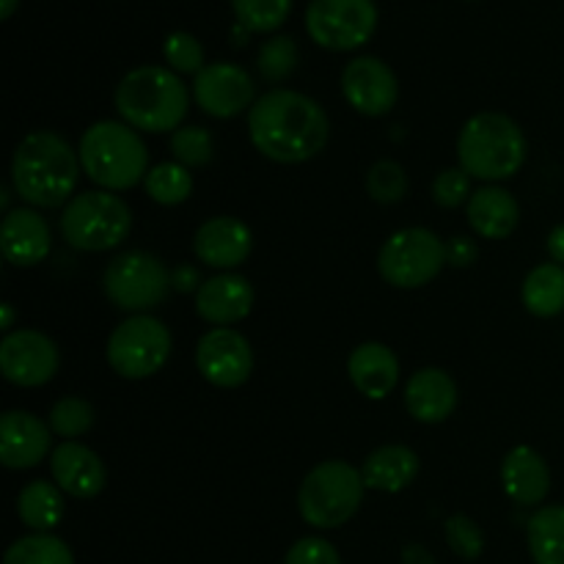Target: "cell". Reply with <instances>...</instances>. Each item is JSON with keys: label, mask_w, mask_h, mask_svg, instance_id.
Here are the masks:
<instances>
[{"label": "cell", "mask_w": 564, "mask_h": 564, "mask_svg": "<svg viewBox=\"0 0 564 564\" xmlns=\"http://www.w3.org/2000/svg\"><path fill=\"white\" fill-rule=\"evenodd\" d=\"M253 235L235 215L207 218L193 235V253L202 264L215 270H235L251 257Z\"/></svg>", "instance_id": "16"}, {"label": "cell", "mask_w": 564, "mask_h": 564, "mask_svg": "<svg viewBox=\"0 0 564 564\" xmlns=\"http://www.w3.org/2000/svg\"><path fill=\"white\" fill-rule=\"evenodd\" d=\"M446 268V242L424 226L394 231L378 253V273L397 290L427 286Z\"/></svg>", "instance_id": "10"}, {"label": "cell", "mask_w": 564, "mask_h": 564, "mask_svg": "<svg viewBox=\"0 0 564 564\" xmlns=\"http://www.w3.org/2000/svg\"><path fill=\"white\" fill-rule=\"evenodd\" d=\"M347 375L358 394L367 400H386L400 383V358L383 341H364L347 358Z\"/></svg>", "instance_id": "23"}, {"label": "cell", "mask_w": 564, "mask_h": 564, "mask_svg": "<svg viewBox=\"0 0 564 564\" xmlns=\"http://www.w3.org/2000/svg\"><path fill=\"white\" fill-rule=\"evenodd\" d=\"M284 564H341V556L325 538H301L286 551Z\"/></svg>", "instance_id": "39"}, {"label": "cell", "mask_w": 564, "mask_h": 564, "mask_svg": "<svg viewBox=\"0 0 564 564\" xmlns=\"http://www.w3.org/2000/svg\"><path fill=\"white\" fill-rule=\"evenodd\" d=\"M61 369V350L36 328L11 330L0 341V372L17 389H39Z\"/></svg>", "instance_id": "12"}, {"label": "cell", "mask_w": 564, "mask_h": 564, "mask_svg": "<svg viewBox=\"0 0 564 564\" xmlns=\"http://www.w3.org/2000/svg\"><path fill=\"white\" fill-rule=\"evenodd\" d=\"M171 154L185 169H204L215 154V138L207 127H180L171 132Z\"/></svg>", "instance_id": "34"}, {"label": "cell", "mask_w": 564, "mask_h": 564, "mask_svg": "<svg viewBox=\"0 0 564 564\" xmlns=\"http://www.w3.org/2000/svg\"><path fill=\"white\" fill-rule=\"evenodd\" d=\"M77 154H80L83 174L99 185V191H132L149 174L147 143L124 121H94L80 135Z\"/></svg>", "instance_id": "5"}, {"label": "cell", "mask_w": 564, "mask_h": 564, "mask_svg": "<svg viewBox=\"0 0 564 564\" xmlns=\"http://www.w3.org/2000/svg\"><path fill=\"white\" fill-rule=\"evenodd\" d=\"M50 248H53V235L39 209H6L3 226H0V251L6 262L14 268H36L47 259Z\"/></svg>", "instance_id": "20"}, {"label": "cell", "mask_w": 564, "mask_h": 564, "mask_svg": "<svg viewBox=\"0 0 564 564\" xmlns=\"http://www.w3.org/2000/svg\"><path fill=\"white\" fill-rule=\"evenodd\" d=\"M257 292L240 273H218L196 292V314L215 328H231L251 314Z\"/></svg>", "instance_id": "19"}, {"label": "cell", "mask_w": 564, "mask_h": 564, "mask_svg": "<svg viewBox=\"0 0 564 564\" xmlns=\"http://www.w3.org/2000/svg\"><path fill=\"white\" fill-rule=\"evenodd\" d=\"M80 154L64 135L33 130L11 154V187L33 209H58L75 198Z\"/></svg>", "instance_id": "2"}, {"label": "cell", "mask_w": 564, "mask_h": 564, "mask_svg": "<svg viewBox=\"0 0 564 564\" xmlns=\"http://www.w3.org/2000/svg\"><path fill=\"white\" fill-rule=\"evenodd\" d=\"M361 468L347 460H323L303 477L297 488V512L308 527L328 532L352 521L364 505Z\"/></svg>", "instance_id": "6"}, {"label": "cell", "mask_w": 564, "mask_h": 564, "mask_svg": "<svg viewBox=\"0 0 564 564\" xmlns=\"http://www.w3.org/2000/svg\"><path fill=\"white\" fill-rule=\"evenodd\" d=\"M53 430L31 411H6L0 416V463L9 471L36 468L47 455H53Z\"/></svg>", "instance_id": "17"}, {"label": "cell", "mask_w": 564, "mask_h": 564, "mask_svg": "<svg viewBox=\"0 0 564 564\" xmlns=\"http://www.w3.org/2000/svg\"><path fill=\"white\" fill-rule=\"evenodd\" d=\"M171 347L174 339L163 319L152 314H130L108 336L105 358L119 378L147 380L169 364Z\"/></svg>", "instance_id": "9"}, {"label": "cell", "mask_w": 564, "mask_h": 564, "mask_svg": "<svg viewBox=\"0 0 564 564\" xmlns=\"http://www.w3.org/2000/svg\"><path fill=\"white\" fill-rule=\"evenodd\" d=\"M419 460L416 452L405 444H386L369 452L367 460L361 466V477L367 490H378V494H402L411 488L419 477Z\"/></svg>", "instance_id": "25"}, {"label": "cell", "mask_w": 564, "mask_h": 564, "mask_svg": "<svg viewBox=\"0 0 564 564\" xmlns=\"http://www.w3.org/2000/svg\"><path fill=\"white\" fill-rule=\"evenodd\" d=\"M501 488L518 507H540L551 494V468L532 446L521 444L501 460Z\"/></svg>", "instance_id": "22"}, {"label": "cell", "mask_w": 564, "mask_h": 564, "mask_svg": "<svg viewBox=\"0 0 564 564\" xmlns=\"http://www.w3.org/2000/svg\"><path fill=\"white\" fill-rule=\"evenodd\" d=\"M64 490L55 482L33 479L17 496V518L25 523L31 532H53L64 521Z\"/></svg>", "instance_id": "26"}, {"label": "cell", "mask_w": 564, "mask_h": 564, "mask_svg": "<svg viewBox=\"0 0 564 564\" xmlns=\"http://www.w3.org/2000/svg\"><path fill=\"white\" fill-rule=\"evenodd\" d=\"M174 281L160 257L149 251H124L105 268L102 292L116 308L147 314L169 301Z\"/></svg>", "instance_id": "8"}, {"label": "cell", "mask_w": 564, "mask_h": 564, "mask_svg": "<svg viewBox=\"0 0 564 564\" xmlns=\"http://www.w3.org/2000/svg\"><path fill=\"white\" fill-rule=\"evenodd\" d=\"M193 91L169 66H138L119 80L113 105L138 132H176L191 110Z\"/></svg>", "instance_id": "3"}, {"label": "cell", "mask_w": 564, "mask_h": 564, "mask_svg": "<svg viewBox=\"0 0 564 564\" xmlns=\"http://www.w3.org/2000/svg\"><path fill=\"white\" fill-rule=\"evenodd\" d=\"M196 367L215 389H240L253 372L251 341L235 328H209L196 345Z\"/></svg>", "instance_id": "14"}, {"label": "cell", "mask_w": 564, "mask_h": 564, "mask_svg": "<svg viewBox=\"0 0 564 564\" xmlns=\"http://www.w3.org/2000/svg\"><path fill=\"white\" fill-rule=\"evenodd\" d=\"M529 158V141L516 119L496 110L471 116L457 135V165L471 180H512Z\"/></svg>", "instance_id": "4"}, {"label": "cell", "mask_w": 564, "mask_h": 564, "mask_svg": "<svg viewBox=\"0 0 564 564\" xmlns=\"http://www.w3.org/2000/svg\"><path fill=\"white\" fill-rule=\"evenodd\" d=\"M471 198V176L455 165V169H444L435 174L433 180V202L444 209H457L468 204Z\"/></svg>", "instance_id": "38"}, {"label": "cell", "mask_w": 564, "mask_h": 564, "mask_svg": "<svg viewBox=\"0 0 564 564\" xmlns=\"http://www.w3.org/2000/svg\"><path fill=\"white\" fill-rule=\"evenodd\" d=\"M17 9H20V0H0V20H11Z\"/></svg>", "instance_id": "45"}, {"label": "cell", "mask_w": 564, "mask_h": 564, "mask_svg": "<svg viewBox=\"0 0 564 564\" xmlns=\"http://www.w3.org/2000/svg\"><path fill=\"white\" fill-rule=\"evenodd\" d=\"M405 411L422 424H441L455 413L457 383L446 369L422 367L405 383Z\"/></svg>", "instance_id": "21"}, {"label": "cell", "mask_w": 564, "mask_h": 564, "mask_svg": "<svg viewBox=\"0 0 564 564\" xmlns=\"http://www.w3.org/2000/svg\"><path fill=\"white\" fill-rule=\"evenodd\" d=\"M66 246L83 253L119 248L132 231V209L110 191H83L64 207L58 220Z\"/></svg>", "instance_id": "7"}, {"label": "cell", "mask_w": 564, "mask_h": 564, "mask_svg": "<svg viewBox=\"0 0 564 564\" xmlns=\"http://www.w3.org/2000/svg\"><path fill=\"white\" fill-rule=\"evenodd\" d=\"M479 259V246L474 237L455 235L446 240V264L449 268H471Z\"/></svg>", "instance_id": "40"}, {"label": "cell", "mask_w": 564, "mask_h": 564, "mask_svg": "<svg viewBox=\"0 0 564 564\" xmlns=\"http://www.w3.org/2000/svg\"><path fill=\"white\" fill-rule=\"evenodd\" d=\"M248 138L262 158L301 165L328 147L330 119L317 99L292 88H273L248 110Z\"/></svg>", "instance_id": "1"}, {"label": "cell", "mask_w": 564, "mask_h": 564, "mask_svg": "<svg viewBox=\"0 0 564 564\" xmlns=\"http://www.w3.org/2000/svg\"><path fill=\"white\" fill-rule=\"evenodd\" d=\"M297 64H301V50H297L295 39L284 36V33H273L270 39H264L257 53L259 75H262V80L273 83V86L290 80L295 75Z\"/></svg>", "instance_id": "31"}, {"label": "cell", "mask_w": 564, "mask_h": 564, "mask_svg": "<svg viewBox=\"0 0 564 564\" xmlns=\"http://www.w3.org/2000/svg\"><path fill=\"white\" fill-rule=\"evenodd\" d=\"M521 301L529 314L540 319H551L564 312V268L556 262L538 264L529 270L521 286Z\"/></svg>", "instance_id": "27"}, {"label": "cell", "mask_w": 564, "mask_h": 564, "mask_svg": "<svg viewBox=\"0 0 564 564\" xmlns=\"http://www.w3.org/2000/svg\"><path fill=\"white\" fill-rule=\"evenodd\" d=\"M3 564H75V554L58 534L31 532L6 549Z\"/></svg>", "instance_id": "30"}, {"label": "cell", "mask_w": 564, "mask_h": 564, "mask_svg": "<svg viewBox=\"0 0 564 564\" xmlns=\"http://www.w3.org/2000/svg\"><path fill=\"white\" fill-rule=\"evenodd\" d=\"M402 564H438V560L422 543H408L402 549Z\"/></svg>", "instance_id": "42"}, {"label": "cell", "mask_w": 564, "mask_h": 564, "mask_svg": "<svg viewBox=\"0 0 564 564\" xmlns=\"http://www.w3.org/2000/svg\"><path fill=\"white\" fill-rule=\"evenodd\" d=\"M444 538H446V545H449V549H452V554L460 556V560L474 562V560H479V556L485 554V532H482V527H479V523L474 521V518L463 516V512H457V516L446 518Z\"/></svg>", "instance_id": "37"}, {"label": "cell", "mask_w": 564, "mask_h": 564, "mask_svg": "<svg viewBox=\"0 0 564 564\" xmlns=\"http://www.w3.org/2000/svg\"><path fill=\"white\" fill-rule=\"evenodd\" d=\"M408 174L397 160H378L367 171V193L378 204H400L408 196Z\"/></svg>", "instance_id": "35"}, {"label": "cell", "mask_w": 564, "mask_h": 564, "mask_svg": "<svg viewBox=\"0 0 564 564\" xmlns=\"http://www.w3.org/2000/svg\"><path fill=\"white\" fill-rule=\"evenodd\" d=\"M231 9L248 33H275L292 14V0H231Z\"/></svg>", "instance_id": "32"}, {"label": "cell", "mask_w": 564, "mask_h": 564, "mask_svg": "<svg viewBox=\"0 0 564 564\" xmlns=\"http://www.w3.org/2000/svg\"><path fill=\"white\" fill-rule=\"evenodd\" d=\"M545 246H549L551 259H554L556 264H562V268H564V224L554 226V229H551L549 242H545Z\"/></svg>", "instance_id": "43"}, {"label": "cell", "mask_w": 564, "mask_h": 564, "mask_svg": "<svg viewBox=\"0 0 564 564\" xmlns=\"http://www.w3.org/2000/svg\"><path fill=\"white\" fill-rule=\"evenodd\" d=\"M466 218L474 235L482 237V240H507L518 229L521 207L507 187L485 185L468 198Z\"/></svg>", "instance_id": "24"}, {"label": "cell", "mask_w": 564, "mask_h": 564, "mask_svg": "<svg viewBox=\"0 0 564 564\" xmlns=\"http://www.w3.org/2000/svg\"><path fill=\"white\" fill-rule=\"evenodd\" d=\"M163 58L169 64V69H174L176 75H193L204 69V47L193 33L187 31H174L165 36L163 42Z\"/></svg>", "instance_id": "36"}, {"label": "cell", "mask_w": 564, "mask_h": 564, "mask_svg": "<svg viewBox=\"0 0 564 564\" xmlns=\"http://www.w3.org/2000/svg\"><path fill=\"white\" fill-rule=\"evenodd\" d=\"M143 187H147V196L154 204H160V207H176V204H185L193 196L196 182H193L191 169L180 165L176 160H169V163H158L149 169Z\"/></svg>", "instance_id": "29"}, {"label": "cell", "mask_w": 564, "mask_h": 564, "mask_svg": "<svg viewBox=\"0 0 564 564\" xmlns=\"http://www.w3.org/2000/svg\"><path fill=\"white\" fill-rule=\"evenodd\" d=\"M341 94L356 113L380 119L394 110L400 99V80L386 61L358 55L341 69Z\"/></svg>", "instance_id": "15"}, {"label": "cell", "mask_w": 564, "mask_h": 564, "mask_svg": "<svg viewBox=\"0 0 564 564\" xmlns=\"http://www.w3.org/2000/svg\"><path fill=\"white\" fill-rule=\"evenodd\" d=\"M3 325H0V328L6 330V334H11V330H14V306H11V303H3Z\"/></svg>", "instance_id": "44"}, {"label": "cell", "mask_w": 564, "mask_h": 564, "mask_svg": "<svg viewBox=\"0 0 564 564\" xmlns=\"http://www.w3.org/2000/svg\"><path fill=\"white\" fill-rule=\"evenodd\" d=\"M193 99L213 119H235L257 102V83L231 61L207 64L193 77Z\"/></svg>", "instance_id": "13"}, {"label": "cell", "mask_w": 564, "mask_h": 564, "mask_svg": "<svg viewBox=\"0 0 564 564\" xmlns=\"http://www.w3.org/2000/svg\"><path fill=\"white\" fill-rule=\"evenodd\" d=\"M53 435L64 441H75L94 427V405L83 397H61L47 416Z\"/></svg>", "instance_id": "33"}, {"label": "cell", "mask_w": 564, "mask_h": 564, "mask_svg": "<svg viewBox=\"0 0 564 564\" xmlns=\"http://www.w3.org/2000/svg\"><path fill=\"white\" fill-rule=\"evenodd\" d=\"M53 482L72 499H97L108 485V468L102 457L80 441H61L50 455Z\"/></svg>", "instance_id": "18"}, {"label": "cell", "mask_w": 564, "mask_h": 564, "mask_svg": "<svg viewBox=\"0 0 564 564\" xmlns=\"http://www.w3.org/2000/svg\"><path fill=\"white\" fill-rule=\"evenodd\" d=\"M306 31L317 47L352 53L378 31V6L375 0H312L306 9Z\"/></svg>", "instance_id": "11"}, {"label": "cell", "mask_w": 564, "mask_h": 564, "mask_svg": "<svg viewBox=\"0 0 564 564\" xmlns=\"http://www.w3.org/2000/svg\"><path fill=\"white\" fill-rule=\"evenodd\" d=\"M171 281H174V290L176 292H198L202 290L204 279L202 273H198L196 264H176L174 270H171Z\"/></svg>", "instance_id": "41"}, {"label": "cell", "mask_w": 564, "mask_h": 564, "mask_svg": "<svg viewBox=\"0 0 564 564\" xmlns=\"http://www.w3.org/2000/svg\"><path fill=\"white\" fill-rule=\"evenodd\" d=\"M527 543L534 564H564V505H545L529 518Z\"/></svg>", "instance_id": "28"}]
</instances>
